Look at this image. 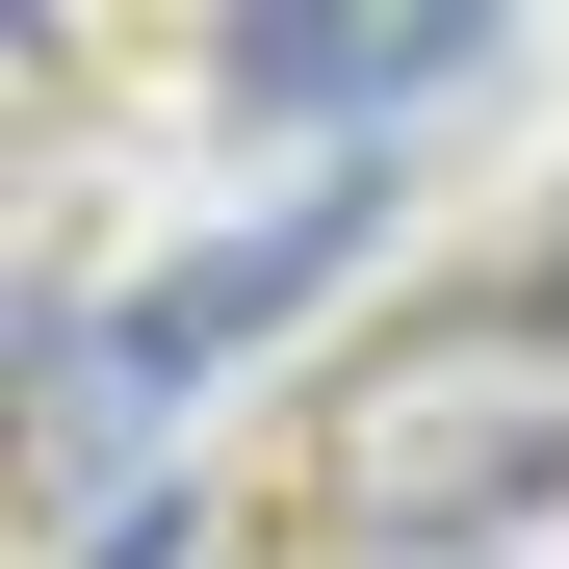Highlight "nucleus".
I'll use <instances>...</instances> for the list:
<instances>
[{"mask_svg": "<svg viewBox=\"0 0 569 569\" xmlns=\"http://www.w3.org/2000/svg\"><path fill=\"white\" fill-rule=\"evenodd\" d=\"M78 569H233V518H208V492H130V518L78 543Z\"/></svg>", "mask_w": 569, "mask_h": 569, "instance_id": "3", "label": "nucleus"}, {"mask_svg": "<svg viewBox=\"0 0 569 569\" xmlns=\"http://www.w3.org/2000/svg\"><path fill=\"white\" fill-rule=\"evenodd\" d=\"M492 27H233V104H440Z\"/></svg>", "mask_w": 569, "mask_h": 569, "instance_id": "2", "label": "nucleus"}, {"mask_svg": "<svg viewBox=\"0 0 569 569\" xmlns=\"http://www.w3.org/2000/svg\"><path fill=\"white\" fill-rule=\"evenodd\" d=\"M337 492H362V543L492 569V518L569 492V389H543V362H415V389H362V415H337Z\"/></svg>", "mask_w": 569, "mask_h": 569, "instance_id": "1", "label": "nucleus"}]
</instances>
